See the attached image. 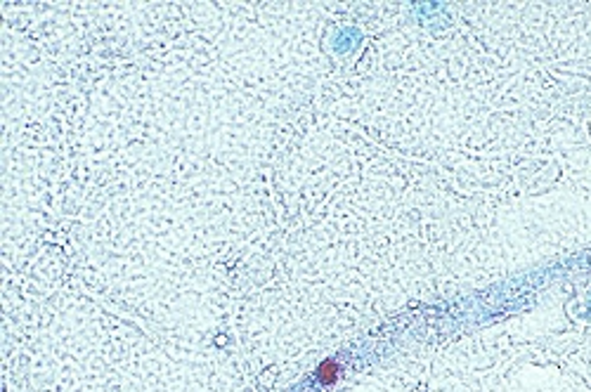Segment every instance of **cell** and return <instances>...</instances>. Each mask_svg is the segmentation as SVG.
I'll return each mask as SVG.
<instances>
[{
  "mask_svg": "<svg viewBox=\"0 0 591 392\" xmlns=\"http://www.w3.org/2000/svg\"><path fill=\"white\" fill-rule=\"evenodd\" d=\"M320 380L322 383H334L336 380V364H322V369H320Z\"/></svg>",
  "mask_w": 591,
  "mask_h": 392,
  "instance_id": "obj_1",
  "label": "cell"
}]
</instances>
